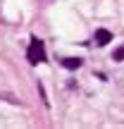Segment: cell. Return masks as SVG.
<instances>
[{"instance_id":"6da1fadb","label":"cell","mask_w":124,"mask_h":129,"mask_svg":"<svg viewBox=\"0 0 124 129\" xmlns=\"http://www.w3.org/2000/svg\"><path fill=\"white\" fill-rule=\"evenodd\" d=\"M29 62L31 64H38V62H46L48 55H46V48H43V41L38 36H31V41H29V53H26Z\"/></svg>"},{"instance_id":"7a4b0ae2","label":"cell","mask_w":124,"mask_h":129,"mask_svg":"<svg viewBox=\"0 0 124 129\" xmlns=\"http://www.w3.org/2000/svg\"><path fill=\"white\" fill-rule=\"evenodd\" d=\"M93 41H96V46H107V43L112 41V34L107 31V29H98L96 36H93Z\"/></svg>"},{"instance_id":"3957f363","label":"cell","mask_w":124,"mask_h":129,"mask_svg":"<svg viewBox=\"0 0 124 129\" xmlns=\"http://www.w3.org/2000/svg\"><path fill=\"white\" fill-rule=\"evenodd\" d=\"M60 64H62L64 69H79L84 64V60H81V57H62Z\"/></svg>"},{"instance_id":"277c9868","label":"cell","mask_w":124,"mask_h":129,"mask_svg":"<svg viewBox=\"0 0 124 129\" xmlns=\"http://www.w3.org/2000/svg\"><path fill=\"white\" fill-rule=\"evenodd\" d=\"M112 60H115V62H122V60H124V46L117 48V50L112 53Z\"/></svg>"}]
</instances>
